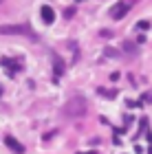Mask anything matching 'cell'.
Wrapping results in <instances>:
<instances>
[{"instance_id": "obj_1", "label": "cell", "mask_w": 152, "mask_h": 154, "mask_svg": "<svg viewBox=\"0 0 152 154\" xmlns=\"http://www.w3.org/2000/svg\"><path fill=\"white\" fill-rule=\"evenodd\" d=\"M130 7H132V2H128V0H123V2H117L113 9H110V16H113L115 20H121V18L128 13Z\"/></svg>"}, {"instance_id": "obj_2", "label": "cell", "mask_w": 152, "mask_h": 154, "mask_svg": "<svg viewBox=\"0 0 152 154\" xmlns=\"http://www.w3.org/2000/svg\"><path fill=\"white\" fill-rule=\"evenodd\" d=\"M0 33H24V35H31V29L26 24H5L0 26Z\"/></svg>"}, {"instance_id": "obj_3", "label": "cell", "mask_w": 152, "mask_h": 154, "mask_svg": "<svg viewBox=\"0 0 152 154\" xmlns=\"http://www.w3.org/2000/svg\"><path fill=\"white\" fill-rule=\"evenodd\" d=\"M40 13H42V20H44L46 24H51L53 20H55V11L51 9L49 5H42V9H40Z\"/></svg>"}, {"instance_id": "obj_4", "label": "cell", "mask_w": 152, "mask_h": 154, "mask_svg": "<svg viewBox=\"0 0 152 154\" xmlns=\"http://www.w3.org/2000/svg\"><path fill=\"white\" fill-rule=\"evenodd\" d=\"M7 145H9V148H11V150H16V152H20V154H22V152H24V148H22V145H20L18 141H13V139H11V137H9V139H7Z\"/></svg>"}, {"instance_id": "obj_5", "label": "cell", "mask_w": 152, "mask_h": 154, "mask_svg": "<svg viewBox=\"0 0 152 154\" xmlns=\"http://www.w3.org/2000/svg\"><path fill=\"white\" fill-rule=\"evenodd\" d=\"M148 26H150V22H146V20H141V22L137 24V29H148Z\"/></svg>"}, {"instance_id": "obj_6", "label": "cell", "mask_w": 152, "mask_h": 154, "mask_svg": "<svg viewBox=\"0 0 152 154\" xmlns=\"http://www.w3.org/2000/svg\"><path fill=\"white\" fill-rule=\"evenodd\" d=\"M77 2H82V0H77Z\"/></svg>"}]
</instances>
